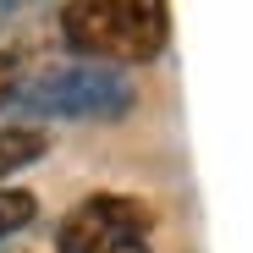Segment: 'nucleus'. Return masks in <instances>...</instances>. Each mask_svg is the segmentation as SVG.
Instances as JSON below:
<instances>
[{"instance_id":"nucleus-1","label":"nucleus","mask_w":253,"mask_h":253,"mask_svg":"<svg viewBox=\"0 0 253 253\" xmlns=\"http://www.w3.org/2000/svg\"><path fill=\"white\" fill-rule=\"evenodd\" d=\"M55 28L77 61L138 72L171 44V0H61Z\"/></svg>"},{"instance_id":"nucleus-2","label":"nucleus","mask_w":253,"mask_h":253,"mask_svg":"<svg viewBox=\"0 0 253 253\" xmlns=\"http://www.w3.org/2000/svg\"><path fill=\"white\" fill-rule=\"evenodd\" d=\"M138 105V88L110 66H44V72H22L17 94L6 110L39 116V121H121Z\"/></svg>"},{"instance_id":"nucleus-3","label":"nucleus","mask_w":253,"mask_h":253,"mask_svg":"<svg viewBox=\"0 0 253 253\" xmlns=\"http://www.w3.org/2000/svg\"><path fill=\"white\" fill-rule=\"evenodd\" d=\"M50 248L55 253H154V209L132 193H88L61 215Z\"/></svg>"},{"instance_id":"nucleus-4","label":"nucleus","mask_w":253,"mask_h":253,"mask_svg":"<svg viewBox=\"0 0 253 253\" xmlns=\"http://www.w3.org/2000/svg\"><path fill=\"white\" fill-rule=\"evenodd\" d=\"M50 154V132L33 121H0V182L11 171H28Z\"/></svg>"},{"instance_id":"nucleus-5","label":"nucleus","mask_w":253,"mask_h":253,"mask_svg":"<svg viewBox=\"0 0 253 253\" xmlns=\"http://www.w3.org/2000/svg\"><path fill=\"white\" fill-rule=\"evenodd\" d=\"M33 220H39V198L28 187H0V242H11Z\"/></svg>"},{"instance_id":"nucleus-6","label":"nucleus","mask_w":253,"mask_h":253,"mask_svg":"<svg viewBox=\"0 0 253 253\" xmlns=\"http://www.w3.org/2000/svg\"><path fill=\"white\" fill-rule=\"evenodd\" d=\"M17 83H22V61H17V50H0V110L11 105Z\"/></svg>"},{"instance_id":"nucleus-7","label":"nucleus","mask_w":253,"mask_h":253,"mask_svg":"<svg viewBox=\"0 0 253 253\" xmlns=\"http://www.w3.org/2000/svg\"><path fill=\"white\" fill-rule=\"evenodd\" d=\"M39 6H50V0H0V17H11V11H39Z\"/></svg>"},{"instance_id":"nucleus-8","label":"nucleus","mask_w":253,"mask_h":253,"mask_svg":"<svg viewBox=\"0 0 253 253\" xmlns=\"http://www.w3.org/2000/svg\"><path fill=\"white\" fill-rule=\"evenodd\" d=\"M17 253H55V248H50V242H44V248H17Z\"/></svg>"}]
</instances>
